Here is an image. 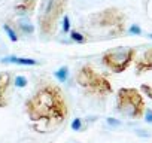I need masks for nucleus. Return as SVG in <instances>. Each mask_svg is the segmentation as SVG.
Listing matches in <instances>:
<instances>
[{"label": "nucleus", "instance_id": "f257e3e1", "mask_svg": "<svg viewBox=\"0 0 152 143\" xmlns=\"http://www.w3.org/2000/svg\"><path fill=\"white\" fill-rule=\"evenodd\" d=\"M26 113L31 122L60 125L69 116V103L60 85L40 81L33 94L24 101Z\"/></svg>", "mask_w": 152, "mask_h": 143}, {"label": "nucleus", "instance_id": "f03ea898", "mask_svg": "<svg viewBox=\"0 0 152 143\" xmlns=\"http://www.w3.org/2000/svg\"><path fill=\"white\" fill-rule=\"evenodd\" d=\"M87 27L107 37H121L127 33V15L116 6H109L87 17Z\"/></svg>", "mask_w": 152, "mask_h": 143}, {"label": "nucleus", "instance_id": "7ed1b4c3", "mask_svg": "<svg viewBox=\"0 0 152 143\" xmlns=\"http://www.w3.org/2000/svg\"><path fill=\"white\" fill-rule=\"evenodd\" d=\"M75 81L87 96L96 98H107L113 94L112 82L107 79L106 75L99 73L91 64L81 66L75 75Z\"/></svg>", "mask_w": 152, "mask_h": 143}, {"label": "nucleus", "instance_id": "20e7f679", "mask_svg": "<svg viewBox=\"0 0 152 143\" xmlns=\"http://www.w3.org/2000/svg\"><path fill=\"white\" fill-rule=\"evenodd\" d=\"M69 0H40L37 12V30L45 39L55 34L60 20L63 18Z\"/></svg>", "mask_w": 152, "mask_h": 143}, {"label": "nucleus", "instance_id": "39448f33", "mask_svg": "<svg viewBox=\"0 0 152 143\" xmlns=\"http://www.w3.org/2000/svg\"><path fill=\"white\" fill-rule=\"evenodd\" d=\"M116 112L128 119H142L146 110L145 97L134 87H122L115 96Z\"/></svg>", "mask_w": 152, "mask_h": 143}, {"label": "nucleus", "instance_id": "423d86ee", "mask_svg": "<svg viewBox=\"0 0 152 143\" xmlns=\"http://www.w3.org/2000/svg\"><path fill=\"white\" fill-rule=\"evenodd\" d=\"M136 57H137L136 46H115V48L106 49L102 54L100 61L110 73L119 75L130 69Z\"/></svg>", "mask_w": 152, "mask_h": 143}, {"label": "nucleus", "instance_id": "0eeeda50", "mask_svg": "<svg viewBox=\"0 0 152 143\" xmlns=\"http://www.w3.org/2000/svg\"><path fill=\"white\" fill-rule=\"evenodd\" d=\"M134 70L136 75H143L152 72V46L145 49L142 55L134 60Z\"/></svg>", "mask_w": 152, "mask_h": 143}, {"label": "nucleus", "instance_id": "6e6552de", "mask_svg": "<svg viewBox=\"0 0 152 143\" xmlns=\"http://www.w3.org/2000/svg\"><path fill=\"white\" fill-rule=\"evenodd\" d=\"M9 23L14 26L20 36H33L36 33V26L33 24L30 17H18L15 21L9 20Z\"/></svg>", "mask_w": 152, "mask_h": 143}, {"label": "nucleus", "instance_id": "1a4fd4ad", "mask_svg": "<svg viewBox=\"0 0 152 143\" xmlns=\"http://www.w3.org/2000/svg\"><path fill=\"white\" fill-rule=\"evenodd\" d=\"M37 5H39V0H20L14 6V12L18 17H31L37 9Z\"/></svg>", "mask_w": 152, "mask_h": 143}, {"label": "nucleus", "instance_id": "9d476101", "mask_svg": "<svg viewBox=\"0 0 152 143\" xmlns=\"http://www.w3.org/2000/svg\"><path fill=\"white\" fill-rule=\"evenodd\" d=\"M0 63L6 64H17V66H39V61L34 58H27V57H17V55H9L3 57Z\"/></svg>", "mask_w": 152, "mask_h": 143}, {"label": "nucleus", "instance_id": "9b49d317", "mask_svg": "<svg viewBox=\"0 0 152 143\" xmlns=\"http://www.w3.org/2000/svg\"><path fill=\"white\" fill-rule=\"evenodd\" d=\"M12 82H14V78H12V73L9 70L0 72V88L5 90V91H9Z\"/></svg>", "mask_w": 152, "mask_h": 143}, {"label": "nucleus", "instance_id": "f8f14e48", "mask_svg": "<svg viewBox=\"0 0 152 143\" xmlns=\"http://www.w3.org/2000/svg\"><path fill=\"white\" fill-rule=\"evenodd\" d=\"M69 37H70V40H72V42H75V43H79V45L88 43V40H90L87 34H84V33H81V31H78V30H70Z\"/></svg>", "mask_w": 152, "mask_h": 143}, {"label": "nucleus", "instance_id": "ddd939ff", "mask_svg": "<svg viewBox=\"0 0 152 143\" xmlns=\"http://www.w3.org/2000/svg\"><path fill=\"white\" fill-rule=\"evenodd\" d=\"M3 30H5V33H6V36L9 37V40L11 42H18L20 40V34L17 33V30L14 28V26L9 23V21H6V23H3Z\"/></svg>", "mask_w": 152, "mask_h": 143}, {"label": "nucleus", "instance_id": "4468645a", "mask_svg": "<svg viewBox=\"0 0 152 143\" xmlns=\"http://www.w3.org/2000/svg\"><path fill=\"white\" fill-rule=\"evenodd\" d=\"M54 76H55V79L60 84H64L67 81V78H69V67L67 66H61L60 69H57L54 72Z\"/></svg>", "mask_w": 152, "mask_h": 143}, {"label": "nucleus", "instance_id": "2eb2a0df", "mask_svg": "<svg viewBox=\"0 0 152 143\" xmlns=\"http://www.w3.org/2000/svg\"><path fill=\"white\" fill-rule=\"evenodd\" d=\"M27 84H28V79H27L26 76H23V75H17V76L14 78V85H15L17 88H26Z\"/></svg>", "mask_w": 152, "mask_h": 143}, {"label": "nucleus", "instance_id": "dca6fc26", "mask_svg": "<svg viewBox=\"0 0 152 143\" xmlns=\"http://www.w3.org/2000/svg\"><path fill=\"white\" fill-rule=\"evenodd\" d=\"M61 28H63V33L64 34H69L70 33V17L67 14H64L63 18H61Z\"/></svg>", "mask_w": 152, "mask_h": 143}, {"label": "nucleus", "instance_id": "f3484780", "mask_svg": "<svg viewBox=\"0 0 152 143\" xmlns=\"http://www.w3.org/2000/svg\"><path fill=\"white\" fill-rule=\"evenodd\" d=\"M139 90H140V93H142L145 97H148V98L152 101V85H151V84H142Z\"/></svg>", "mask_w": 152, "mask_h": 143}, {"label": "nucleus", "instance_id": "a211bd4d", "mask_svg": "<svg viewBox=\"0 0 152 143\" xmlns=\"http://www.w3.org/2000/svg\"><path fill=\"white\" fill-rule=\"evenodd\" d=\"M8 94H9V91H5V90L0 88V109H3L9 104V96Z\"/></svg>", "mask_w": 152, "mask_h": 143}, {"label": "nucleus", "instance_id": "6ab92c4d", "mask_svg": "<svg viewBox=\"0 0 152 143\" xmlns=\"http://www.w3.org/2000/svg\"><path fill=\"white\" fill-rule=\"evenodd\" d=\"M127 33H128V34H136V36H140V34H143V30L140 28V26H139V24H131V26L127 28Z\"/></svg>", "mask_w": 152, "mask_h": 143}, {"label": "nucleus", "instance_id": "aec40b11", "mask_svg": "<svg viewBox=\"0 0 152 143\" xmlns=\"http://www.w3.org/2000/svg\"><path fill=\"white\" fill-rule=\"evenodd\" d=\"M70 127H72L73 131H82V130H84V127H82V119H81V118L73 119L72 124H70Z\"/></svg>", "mask_w": 152, "mask_h": 143}, {"label": "nucleus", "instance_id": "412c9836", "mask_svg": "<svg viewBox=\"0 0 152 143\" xmlns=\"http://www.w3.org/2000/svg\"><path fill=\"white\" fill-rule=\"evenodd\" d=\"M143 116H145V121H146L148 124H152V109H151V107H146Z\"/></svg>", "mask_w": 152, "mask_h": 143}, {"label": "nucleus", "instance_id": "4be33fe9", "mask_svg": "<svg viewBox=\"0 0 152 143\" xmlns=\"http://www.w3.org/2000/svg\"><path fill=\"white\" fill-rule=\"evenodd\" d=\"M106 121H107V124H109V125H112V127H113V125H121V122H119V121H116V119H113V118H107Z\"/></svg>", "mask_w": 152, "mask_h": 143}, {"label": "nucleus", "instance_id": "5701e85b", "mask_svg": "<svg viewBox=\"0 0 152 143\" xmlns=\"http://www.w3.org/2000/svg\"><path fill=\"white\" fill-rule=\"evenodd\" d=\"M148 36H149V37H151V39H152V34H151V33H149V34H148Z\"/></svg>", "mask_w": 152, "mask_h": 143}, {"label": "nucleus", "instance_id": "b1692460", "mask_svg": "<svg viewBox=\"0 0 152 143\" xmlns=\"http://www.w3.org/2000/svg\"><path fill=\"white\" fill-rule=\"evenodd\" d=\"M69 2H70V0H69Z\"/></svg>", "mask_w": 152, "mask_h": 143}]
</instances>
